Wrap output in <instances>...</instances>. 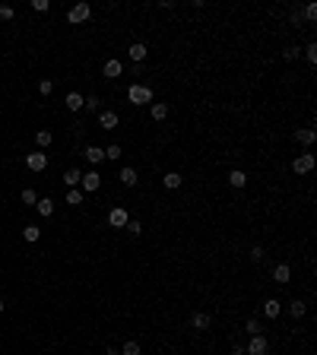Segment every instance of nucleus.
Segmentation results:
<instances>
[{"label":"nucleus","instance_id":"nucleus-32","mask_svg":"<svg viewBox=\"0 0 317 355\" xmlns=\"http://www.w3.org/2000/svg\"><path fill=\"white\" fill-rule=\"evenodd\" d=\"M83 108H86V111H99V108H102V99H99V96H89Z\"/></svg>","mask_w":317,"mask_h":355},{"label":"nucleus","instance_id":"nucleus-22","mask_svg":"<svg viewBox=\"0 0 317 355\" xmlns=\"http://www.w3.org/2000/svg\"><path fill=\"white\" fill-rule=\"evenodd\" d=\"M35 209H38V216H51V212H54V200L51 197H41L38 203H35Z\"/></svg>","mask_w":317,"mask_h":355},{"label":"nucleus","instance_id":"nucleus-23","mask_svg":"<svg viewBox=\"0 0 317 355\" xmlns=\"http://www.w3.org/2000/svg\"><path fill=\"white\" fill-rule=\"evenodd\" d=\"M35 143H38L41 149H48L54 143V134H51V130H38V134H35Z\"/></svg>","mask_w":317,"mask_h":355},{"label":"nucleus","instance_id":"nucleus-40","mask_svg":"<svg viewBox=\"0 0 317 355\" xmlns=\"http://www.w3.org/2000/svg\"><path fill=\"white\" fill-rule=\"evenodd\" d=\"M232 355H248V352H244V346H235V349H232Z\"/></svg>","mask_w":317,"mask_h":355},{"label":"nucleus","instance_id":"nucleus-33","mask_svg":"<svg viewBox=\"0 0 317 355\" xmlns=\"http://www.w3.org/2000/svg\"><path fill=\"white\" fill-rule=\"evenodd\" d=\"M38 92H41L44 99H48L51 92H54V82H51V79H41V82H38Z\"/></svg>","mask_w":317,"mask_h":355},{"label":"nucleus","instance_id":"nucleus-31","mask_svg":"<svg viewBox=\"0 0 317 355\" xmlns=\"http://www.w3.org/2000/svg\"><path fill=\"white\" fill-rule=\"evenodd\" d=\"M301 51H304V57H308L311 64H317V45H314V41H308V45H304Z\"/></svg>","mask_w":317,"mask_h":355},{"label":"nucleus","instance_id":"nucleus-16","mask_svg":"<svg viewBox=\"0 0 317 355\" xmlns=\"http://www.w3.org/2000/svg\"><path fill=\"white\" fill-rule=\"evenodd\" d=\"M83 105H86V96H79V92H70L67 96V108L70 111H83Z\"/></svg>","mask_w":317,"mask_h":355},{"label":"nucleus","instance_id":"nucleus-42","mask_svg":"<svg viewBox=\"0 0 317 355\" xmlns=\"http://www.w3.org/2000/svg\"><path fill=\"white\" fill-rule=\"evenodd\" d=\"M0 314H4V301H0Z\"/></svg>","mask_w":317,"mask_h":355},{"label":"nucleus","instance_id":"nucleus-37","mask_svg":"<svg viewBox=\"0 0 317 355\" xmlns=\"http://www.w3.org/2000/svg\"><path fill=\"white\" fill-rule=\"evenodd\" d=\"M298 51H301V48H295V45H289V48L283 51V57H286V61H295V57H298Z\"/></svg>","mask_w":317,"mask_h":355},{"label":"nucleus","instance_id":"nucleus-10","mask_svg":"<svg viewBox=\"0 0 317 355\" xmlns=\"http://www.w3.org/2000/svg\"><path fill=\"white\" fill-rule=\"evenodd\" d=\"M102 73L108 76V79H117V76L124 73V64L117 61V57H111V61H105V70H102Z\"/></svg>","mask_w":317,"mask_h":355},{"label":"nucleus","instance_id":"nucleus-9","mask_svg":"<svg viewBox=\"0 0 317 355\" xmlns=\"http://www.w3.org/2000/svg\"><path fill=\"white\" fill-rule=\"evenodd\" d=\"M83 156H86V162L92 165V168H96L99 162H105V149H102V146H86V149H83Z\"/></svg>","mask_w":317,"mask_h":355},{"label":"nucleus","instance_id":"nucleus-35","mask_svg":"<svg viewBox=\"0 0 317 355\" xmlns=\"http://www.w3.org/2000/svg\"><path fill=\"white\" fill-rule=\"evenodd\" d=\"M124 229L130 232V235H140V232H143V222H140V219H130V222H127Z\"/></svg>","mask_w":317,"mask_h":355},{"label":"nucleus","instance_id":"nucleus-29","mask_svg":"<svg viewBox=\"0 0 317 355\" xmlns=\"http://www.w3.org/2000/svg\"><path fill=\"white\" fill-rule=\"evenodd\" d=\"M22 203H26V206H35V203H38V194H35L32 187H26V191H22Z\"/></svg>","mask_w":317,"mask_h":355},{"label":"nucleus","instance_id":"nucleus-5","mask_svg":"<svg viewBox=\"0 0 317 355\" xmlns=\"http://www.w3.org/2000/svg\"><path fill=\"white\" fill-rule=\"evenodd\" d=\"M292 171H295V174H308V171H314V156H311V152H301V156L292 162Z\"/></svg>","mask_w":317,"mask_h":355},{"label":"nucleus","instance_id":"nucleus-20","mask_svg":"<svg viewBox=\"0 0 317 355\" xmlns=\"http://www.w3.org/2000/svg\"><path fill=\"white\" fill-rule=\"evenodd\" d=\"M79 178H83V171H79V168H67L64 171V184L67 187H79Z\"/></svg>","mask_w":317,"mask_h":355},{"label":"nucleus","instance_id":"nucleus-15","mask_svg":"<svg viewBox=\"0 0 317 355\" xmlns=\"http://www.w3.org/2000/svg\"><path fill=\"white\" fill-rule=\"evenodd\" d=\"M149 114H152V121H165V117H168V105L165 102H152Z\"/></svg>","mask_w":317,"mask_h":355},{"label":"nucleus","instance_id":"nucleus-4","mask_svg":"<svg viewBox=\"0 0 317 355\" xmlns=\"http://www.w3.org/2000/svg\"><path fill=\"white\" fill-rule=\"evenodd\" d=\"M127 222H130V212H127L124 206H114V209L108 212V226H111V229H124Z\"/></svg>","mask_w":317,"mask_h":355},{"label":"nucleus","instance_id":"nucleus-38","mask_svg":"<svg viewBox=\"0 0 317 355\" xmlns=\"http://www.w3.org/2000/svg\"><path fill=\"white\" fill-rule=\"evenodd\" d=\"M304 19H308V22H314V19H317V7H314V4L304 7Z\"/></svg>","mask_w":317,"mask_h":355},{"label":"nucleus","instance_id":"nucleus-7","mask_svg":"<svg viewBox=\"0 0 317 355\" xmlns=\"http://www.w3.org/2000/svg\"><path fill=\"white\" fill-rule=\"evenodd\" d=\"M26 165H29V171H44L48 168V152H29Z\"/></svg>","mask_w":317,"mask_h":355},{"label":"nucleus","instance_id":"nucleus-19","mask_svg":"<svg viewBox=\"0 0 317 355\" xmlns=\"http://www.w3.org/2000/svg\"><path fill=\"white\" fill-rule=\"evenodd\" d=\"M304 311H308V304H304L301 298H292L289 301V314L295 317V321H298V317H304Z\"/></svg>","mask_w":317,"mask_h":355},{"label":"nucleus","instance_id":"nucleus-21","mask_svg":"<svg viewBox=\"0 0 317 355\" xmlns=\"http://www.w3.org/2000/svg\"><path fill=\"white\" fill-rule=\"evenodd\" d=\"M191 327H194V330H209V314L197 311V314L191 317Z\"/></svg>","mask_w":317,"mask_h":355},{"label":"nucleus","instance_id":"nucleus-13","mask_svg":"<svg viewBox=\"0 0 317 355\" xmlns=\"http://www.w3.org/2000/svg\"><path fill=\"white\" fill-rule=\"evenodd\" d=\"M289 279H292V267H289V263H279V267L273 270V282H279V286H286Z\"/></svg>","mask_w":317,"mask_h":355},{"label":"nucleus","instance_id":"nucleus-24","mask_svg":"<svg viewBox=\"0 0 317 355\" xmlns=\"http://www.w3.org/2000/svg\"><path fill=\"white\" fill-rule=\"evenodd\" d=\"M117 178H121V184H124V187H133V184L140 181L133 168H121V174H117Z\"/></svg>","mask_w":317,"mask_h":355},{"label":"nucleus","instance_id":"nucleus-6","mask_svg":"<svg viewBox=\"0 0 317 355\" xmlns=\"http://www.w3.org/2000/svg\"><path fill=\"white\" fill-rule=\"evenodd\" d=\"M248 355H266L269 352V339L260 333V336H251V342H248V349H244Z\"/></svg>","mask_w":317,"mask_h":355},{"label":"nucleus","instance_id":"nucleus-26","mask_svg":"<svg viewBox=\"0 0 317 355\" xmlns=\"http://www.w3.org/2000/svg\"><path fill=\"white\" fill-rule=\"evenodd\" d=\"M67 203L79 206V203H83V191H79V187H67Z\"/></svg>","mask_w":317,"mask_h":355},{"label":"nucleus","instance_id":"nucleus-8","mask_svg":"<svg viewBox=\"0 0 317 355\" xmlns=\"http://www.w3.org/2000/svg\"><path fill=\"white\" fill-rule=\"evenodd\" d=\"M279 314H283V301H279V298H266V301H263V317L276 321Z\"/></svg>","mask_w":317,"mask_h":355},{"label":"nucleus","instance_id":"nucleus-11","mask_svg":"<svg viewBox=\"0 0 317 355\" xmlns=\"http://www.w3.org/2000/svg\"><path fill=\"white\" fill-rule=\"evenodd\" d=\"M117 124H121V117H117L114 111H102V114H99V127H102V130H114Z\"/></svg>","mask_w":317,"mask_h":355},{"label":"nucleus","instance_id":"nucleus-28","mask_svg":"<svg viewBox=\"0 0 317 355\" xmlns=\"http://www.w3.org/2000/svg\"><path fill=\"white\" fill-rule=\"evenodd\" d=\"M121 355H143V349H140V342H124V346H121Z\"/></svg>","mask_w":317,"mask_h":355},{"label":"nucleus","instance_id":"nucleus-2","mask_svg":"<svg viewBox=\"0 0 317 355\" xmlns=\"http://www.w3.org/2000/svg\"><path fill=\"white\" fill-rule=\"evenodd\" d=\"M89 16H92V7H89V4H73V7L67 10V22H70V26H76V22H86Z\"/></svg>","mask_w":317,"mask_h":355},{"label":"nucleus","instance_id":"nucleus-30","mask_svg":"<svg viewBox=\"0 0 317 355\" xmlns=\"http://www.w3.org/2000/svg\"><path fill=\"white\" fill-rule=\"evenodd\" d=\"M105 159H111V162H117V159H121V146H117V143H111V146H105Z\"/></svg>","mask_w":317,"mask_h":355},{"label":"nucleus","instance_id":"nucleus-1","mask_svg":"<svg viewBox=\"0 0 317 355\" xmlns=\"http://www.w3.org/2000/svg\"><path fill=\"white\" fill-rule=\"evenodd\" d=\"M127 102L130 105H149L152 102V89L143 86V82H133V86L127 89Z\"/></svg>","mask_w":317,"mask_h":355},{"label":"nucleus","instance_id":"nucleus-14","mask_svg":"<svg viewBox=\"0 0 317 355\" xmlns=\"http://www.w3.org/2000/svg\"><path fill=\"white\" fill-rule=\"evenodd\" d=\"M127 51H130V61H133V64H143V61H146V45H143V41H133Z\"/></svg>","mask_w":317,"mask_h":355},{"label":"nucleus","instance_id":"nucleus-17","mask_svg":"<svg viewBox=\"0 0 317 355\" xmlns=\"http://www.w3.org/2000/svg\"><path fill=\"white\" fill-rule=\"evenodd\" d=\"M162 184H165V187H168V191H178V187L184 184V178H181L178 171H168L165 178H162Z\"/></svg>","mask_w":317,"mask_h":355},{"label":"nucleus","instance_id":"nucleus-39","mask_svg":"<svg viewBox=\"0 0 317 355\" xmlns=\"http://www.w3.org/2000/svg\"><path fill=\"white\" fill-rule=\"evenodd\" d=\"M251 260H263V247L254 244V247H251Z\"/></svg>","mask_w":317,"mask_h":355},{"label":"nucleus","instance_id":"nucleus-41","mask_svg":"<svg viewBox=\"0 0 317 355\" xmlns=\"http://www.w3.org/2000/svg\"><path fill=\"white\" fill-rule=\"evenodd\" d=\"M105 355H121V352H117V349H114V346H111V349H108V352H105Z\"/></svg>","mask_w":317,"mask_h":355},{"label":"nucleus","instance_id":"nucleus-18","mask_svg":"<svg viewBox=\"0 0 317 355\" xmlns=\"http://www.w3.org/2000/svg\"><path fill=\"white\" fill-rule=\"evenodd\" d=\"M229 184L232 187H248V174H244L241 168H235V171H229Z\"/></svg>","mask_w":317,"mask_h":355},{"label":"nucleus","instance_id":"nucleus-3","mask_svg":"<svg viewBox=\"0 0 317 355\" xmlns=\"http://www.w3.org/2000/svg\"><path fill=\"white\" fill-rule=\"evenodd\" d=\"M99 187H102V174H99L96 168H92V171H86L83 178H79V191H83V194H96Z\"/></svg>","mask_w":317,"mask_h":355},{"label":"nucleus","instance_id":"nucleus-34","mask_svg":"<svg viewBox=\"0 0 317 355\" xmlns=\"http://www.w3.org/2000/svg\"><path fill=\"white\" fill-rule=\"evenodd\" d=\"M32 10H35V13H48L51 4H48V0H32Z\"/></svg>","mask_w":317,"mask_h":355},{"label":"nucleus","instance_id":"nucleus-12","mask_svg":"<svg viewBox=\"0 0 317 355\" xmlns=\"http://www.w3.org/2000/svg\"><path fill=\"white\" fill-rule=\"evenodd\" d=\"M295 140H298V143H301V146H314V140H317V134H314V130H311V127H298V130H295Z\"/></svg>","mask_w":317,"mask_h":355},{"label":"nucleus","instance_id":"nucleus-25","mask_svg":"<svg viewBox=\"0 0 317 355\" xmlns=\"http://www.w3.org/2000/svg\"><path fill=\"white\" fill-rule=\"evenodd\" d=\"M22 238H26L29 244H35V241L41 238V229L38 226H26V229H22Z\"/></svg>","mask_w":317,"mask_h":355},{"label":"nucleus","instance_id":"nucleus-36","mask_svg":"<svg viewBox=\"0 0 317 355\" xmlns=\"http://www.w3.org/2000/svg\"><path fill=\"white\" fill-rule=\"evenodd\" d=\"M13 13H16L13 7H4V4H0V19H4V22H10V19H13Z\"/></svg>","mask_w":317,"mask_h":355},{"label":"nucleus","instance_id":"nucleus-27","mask_svg":"<svg viewBox=\"0 0 317 355\" xmlns=\"http://www.w3.org/2000/svg\"><path fill=\"white\" fill-rule=\"evenodd\" d=\"M244 330H248V333H251V336H260V333H263V324H260V321H257V317H251V321H248V324H244Z\"/></svg>","mask_w":317,"mask_h":355}]
</instances>
